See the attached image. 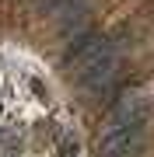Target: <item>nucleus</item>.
<instances>
[{"mask_svg": "<svg viewBox=\"0 0 154 157\" xmlns=\"http://www.w3.org/2000/svg\"><path fill=\"white\" fill-rule=\"evenodd\" d=\"M77 150H81V147H77V140H67V143L60 147V157H77Z\"/></svg>", "mask_w": 154, "mask_h": 157, "instance_id": "7ed1b4c3", "label": "nucleus"}, {"mask_svg": "<svg viewBox=\"0 0 154 157\" xmlns=\"http://www.w3.org/2000/svg\"><path fill=\"white\" fill-rule=\"evenodd\" d=\"M144 143V126H109L98 136V157H130Z\"/></svg>", "mask_w": 154, "mask_h": 157, "instance_id": "f03ea898", "label": "nucleus"}, {"mask_svg": "<svg viewBox=\"0 0 154 157\" xmlns=\"http://www.w3.org/2000/svg\"><path fill=\"white\" fill-rule=\"evenodd\" d=\"M109 56H112V42L109 39L84 35V39H77L67 52H63V70H67L70 77H77V73H84L88 67H95V63H102Z\"/></svg>", "mask_w": 154, "mask_h": 157, "instance_id": "f257e3e1", "label": "nucleus"}]
</instances>
